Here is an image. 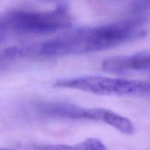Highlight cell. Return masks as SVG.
I'll list each match as a JSON object with an SVG mask.
<instances>
[{
    "label": "cell",
    "instance_id": "cell-1",
    "mask_svg": "<svg viewBox=\"0 0 150 150\" xmlns=\"http://www.w3.org/2000/svg\"><path fill=\"white\" fill-rule=\"evenodd\" d=\"M142 17L68 31L54 38L9 49L10 58L57 57L87 54L114 48L144 36Z\"/></svg>",
    "mask_w": 150,
    "mask_h": 150
},
{
    "label": "cell",
    "instance_id": "cell-2",
    "mask_svg": "<svg viewBox=\"0 0 150 150\" xmlns=\"http://www.w3.org/2000/svg\"><path fill=\"white\" fill-rule=\"evenodd\" d=\"M72 21L73 16L65 3L48 11L10 10L0 13V38L53 33L69 27Z\"/></svg>",
    "mask_w": 150,
    "mask_h": 150
},
{
    "label": "cell",
    "instance_id": "cell-3",
    "mask_svg": "<svg viewBox=\"0 0 150 150\" xmlns=\"http://www.w3.org/2000/svg\"><path fill=\"white\" fill-rule=\"evenodd\" d=\"M57 87L68 88L105 96H150V82L86 76L59 79Z\"/></svg>",
    "mask_w": 150,
    "mask_h": 150
},
{
    "label": "cell",
    "instance_id": "cell-4",
    "mask_svg": "<svg viewBox=\"0 0 150 150\" xmlns=\"http://www.w3.org/2000/svg\"><path fill=\"white\" fill-rule=\"evenodd\" d=\"M37 108L40 114L48 117L97 121L98 108H83L70 103L42 102L37 105Z\"/></svg>",
    "mask_w": 150,
    "mask_h": 150
},
{
    "label": "cell",
    "instance_id": "cell-5",
    "mask_svg": "<svg viewBox=\"0 0 150 150\" xmlns=\"http://www.w3.org/2000/svg\"><path fill=\"white\" fill-rule=\"evenodd\" d=\"M102 67L105 71L115 73L150 70V51L107 59L102 63Z\"/></svg>",
    "mask_w": 150,
    "mask_h": 150
},
{
    "label": "cell",
    "instance_id": "cell-6",
    "mask_svg": "<svg viewBox=\"0 0 150 150\" xmlns=\"http://www.w3.org/2000/svg\"><path fill=\"white\" fill-rule=\"evenodd\" d=\"M35 150H107L105 145L98 139H88L75 145H37Z\"/></svg>",
    "mask_w": 150,
    "mask_h": 150
},
{
    "label": "cell",
    "instance_id": "cell-7",
    "mask_svg": "<svg viewBox=\"0 0 150 150\" xmlns=\"http://www.w3.org/2000/svg\"><path fill=\"white\" fill-rule=\"evenodd\" d=\"M149 9H150V1H136L132 5V10L135 12H142Z\"/></svg>",
    "mask_w": 150,
    "mask_h": 150
},
{
    "label": "cell",
    "instance_id": "cell-8",
    "mask_svg": "<svg viewBox=\"0 0 150 150\" xmlns=\"http://www.w3.org/2000/svg\"><path fill=\"white\" fill-rule=\"evenodd\" d=\"M0 150H13L10 149H4V148H0Z\"/></svg>",
    "mask_w": 150,
    "mask_h": 150
}]
</instances>
